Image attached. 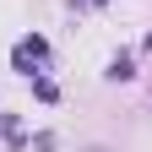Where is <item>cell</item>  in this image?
I'll list each match as a JSON object with an SVG mask.
<instances>
[{
  "label": "cell",
  "instance_id": "cell-1",
  "mask_svg": "<svg viewBox=\"0 0 152 152\" xmlns=\"http://www.w3.org/2000/svg\"><path fill=\"white\" fill-rule=\"evenodd\" d=\"M109 82H130V54H114L109 60Z\"/></svg>",
  "mask_w": 152,
  "mask_h": 152
}]
</instances>
